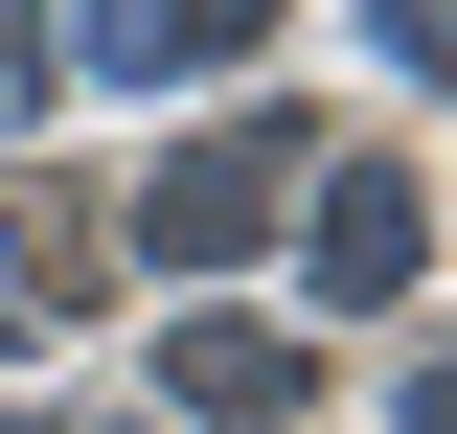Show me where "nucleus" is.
I'll return each mask as SVG.
<instances>
[{
    "label": "nucleus",
    "mask_w": 457,
    "mask_h": 434,
    "mask_svg": "<svg viewBox=\"0 0 457 434\" xmlns=\"http://www.w3.org/2000/svg\"><path fill=\"white\" fill-rule=\"evenodd\" d=\"M297 161H320V138H275V114H252V138H206V161H161V206H137V252H183V274H228L252 229L297 206Z\"/></svg>",
    "instance_id": "nucleus-1"
},
{
    "label": "nucleus",
    "mask_w": 457,
    "mask_h": 434,
    "mask_svg": "<svg viewBox=\"0 0 457 434\" xmlns=\"http://www.w3.org/2000/svg\"><path fill=\"white\" fill-rule=\"evenodd\" d=\"M297 252H320V297H411V252H435V229H411L389 161H343V183H297Z\"/></svg>",
    "instance_id": "nucleus-2"
},
{
    "label": "nucleus",
    "mask_w": 457,
    "mask_h": 434,
    "mask_svg": "<svg viewBox=\"0 0 457 434\" xmlns=\"http://www.w3.org/2000/svg\"><path fill=\"white\" fill-rule=\"evenodd\" d=\"M161 388H183V412H206V434H275V412H297V388H320V366H297L275 321H228V297H206V321L161 343Z\"/></svg>",
    "instance_id": "nucleus-3"
},
{
    "label": "nucleus",
    "mask_w": 457,
    "mask_h": 434,
    "mask_svg": "<svg viewBox=\"0 0 457 434\" xmlns=\"http://www.w3.org/2000/svg\"><path fill=\"white\" fill-rule=\"evenodd\" d=\"M69 297H92V206L69 183H0V343H46Z\"/></svg>",
    "instance_id": "nucleus-4"
},
{
    "label": "nucleus",
    "mask_w": 457,
    "mask_h": 434,
    "mask_svg": "<svg viewBox=\"0 0 457 434\" xmlns=\"http://www.w3.org/2000/svg\"><path fill=\"white\" fill-rule=\"evenodd\" d=\"M275 0H92V69H228Z\"/></svg>",
    "instance_id": "nucleus-5"
},
{
    "label": "nucleus",
    "mask_w": 457,
    "mask_h": 434,
    "mask_svg": "<svg viewBox=\"0 0 457 434\" xmlns=\"http://www.w3.org/2000/svg\"><path fill=\"white\" fill-rule=\"evenodd\" d=\"M0 114H46V23H23V0H0Z\"/></svg>",
    "instance_id": "nucleus-6"
}]
</instances>
